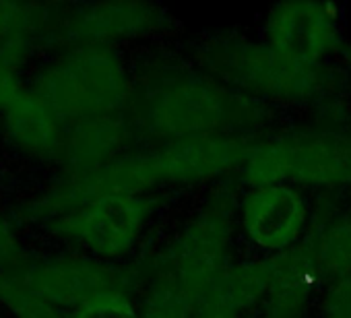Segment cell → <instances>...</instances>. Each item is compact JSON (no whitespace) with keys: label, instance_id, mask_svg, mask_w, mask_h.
<instances>
[{"label":"cell","instance_id":"cell-1","mask_svg":"<svg viewBox=\"0 0 351 318\" xmlns=\"http://www.w3.org/2000/svg\"><path fill=\"white\" fill-rule=\"evenodd\" d=\"M256 103L226 85L199 75L161 79L145 95L143 120L169 140L228 134L226 130L256 118Z\"/></svg>","mask_w":351,"mask_h":318},{"label":"cell","instance_id":"cell-2","mask_svg":"<svg viewBox=\"0 0 351 318\" xmlns=\"http://www.w3.org/2000/svg\"><path fill=\"white\" fill-rule=\"evenodd\" d=\"M60 116L64 126L120 114L130 99L122 60L108 48H75L42 69L29 87Z\"/></svg>","mask_w":351,"mask_h":318},{"label":"cell","instance_id":"cell-3","mask_svg":"<svg viewBox=\"0 0 351 318\" xmlns=\"http://www.w3.org/2000/svg\"><path fill=\"white\" fill-rule=\"evenodd\" d=\"M201 60L221 81L277 99H304L320 85L316 66L298 64L269 44L217 38L203 46Z\"/></svg>","mask_w":351,"mask_h":318},{"label":"cell","instance_id":"cell-4","mask_svg":"<svg viewBox=\"0 0 351 318\" xmlns=\"http://www.w3.org/2000/svg\"><path fill=\"white\" fill-rule=\"evenodd\" d=\"M244 178L261 188L283 182L337 184L351 178V143L337 136H287L252 147Z\"/></svg>","mask_w":351,"mask_h":318},{"label":"cell","instance_id":"cell-5","mask_svg":"<svg viewBox=\"0 0 351 318\" xmlns=\"http://www.w3.org/2000/svg\"><path fill=\"white\" fill-rule=\"evenodd\" d=\"M149 213L151 203L143 195H110L46 225L60 238L81 244L99 256L114 258L134 246Z\"/></svg>","mask_w":351,"mask_h":318},{"label":"cell","instance_id":"cell-6","mask_svg":"<svg viewBox=\"0 0 351 318\" xmlns=\"http://www.w3.org/2000/svg\"><path fill=\"white\" fill-rule=\"evenodd\" d=\"M167 13L149 3H93L60 7L48 38L75 48H95L114 40L134 38L163 27Z\"/></svg>","mask_w":351,"mask_h":318},{"label":"cell","instance_id":"cell-7","mask_svg":"<svg viewBox=\"0 0 351 318\" xmlns=\"http://www.w3.org/2000/svg\"><path fill=\"white\" fill-rule=\"evenodd\" d=\"M230 234L232 203L230 197H217L186 228L163 269L178 277L203 302L213 281L226 269Z\"/></svg>","mask_w":351,"mask_h":318},{"label":"cell","instance_id":"cell-8","mask_svg":"<svg viewBox=\"0 0 351 318\" xmlns=\"http://www.w3.org/2000/svg\"><path fill=\"white\" fill-rule=\"evenodd\" d=\"M25 283L54 308H79L104 291H124L128 277L124 271L83 256H52L27 262L17 271Z\"/></svg>","mask_w":351,"mask_h":318},{"label":"cell","instance_id":"cell-9","mask_svg":"<svg viewBox=\"0 0 351 318\" xmlns=\"http://www.w3.org/2000/svg\"><path fill=\"white\" fill-rule=\"evenodd\" d=\"M269 46L285 58L318 66L339 38L337 21L326 5L316 3H285L279 5L267 21Z\"/></svg>","mask_w":351,"mask_h":318},{"label":"cell","instance_id":"cell-10","mask_svg":"<svg viewBox=\"0 0 351 318\" xmlns=\"http://www.w3.org/2000/svg\"><path fill=\"white\" fill-rule=\"evenodd\" d=\"M248 238L267 250H285L295 244L306 223V205L287 184L261 186L248 195L242 209Z\"/></svg>","mask_w":351,"mask_h":318},{"label":"cell","instance_id":"cell-11","mask_svg":"<svg viewBox=\"0 0 351 318\" xmlns=\"http://www.w3.org/2000/svg\"><path fill=\"white\" fill-rule=\"evenodd\" d=\"M3 130L9 140L29 157L56 159V162L66 134L60 116L29 87L3 114Z\"/></svg>","mask_w":351,"mask_h":318},{"label":"cell","instance_id":"cell-12","mask_svg":"<svg viewBox=\"0 0 351 318\" xmlns=\"http://www.w3.org/2000/svg\"><path fill=\"white\" fill-rule=\"evenodd\" d=\"M128 126L120 114L95 116L66 126L58 162L64 174H85L97 170L116 157L124 147Z\"/></svg>","mask_w":351,"mask_h":318},{"label":"cell","instance_id":"cell-13","mask_svg":"<svg viewBox=\"0 0 351 318\" xmlns=\"http://www.w3.org/2000/svg\"><path fill=\"white\" fill-rule=\"evenodd\" d=\"M285 254L273 256L261 262H244L234 269H223L209 287L203 306H213L238 314L252 306L263 295H271L273 289L285 279Z\"/></svg>","mask_w":351,"mask_h":318},{"label":"cell","instance_id":"cell-14","mask_svg":"<svg viewBox=\"0 0 351 318\" xmlns=\"http://www.w3.org/2000/svg\"><path fill=\"white\" fill-rule=\"evenodd\" d=\"M50 5L0 3V66L19 71L40 38H46L54 15Z\"/></svg>","mask_w":351,"mask_h":318},{"label":"cell","instance_id":"cell-15","mask_svg":"<svg viewBox=\"0 0 351 318\" xmlns=\"http://www.w3.org/2000/svg\"><path fill=\"white\" fill-rule=\"evenodd\" d=\"M203 302L167 269L155 279L141 318H193Z\"/></svg>","mask_w":351,"mask_h":318},{"label":"cell","instance_id":"cell-16","mask_svg":"<svg viewBox=\"0 0 351 318\" xmlns=\"http://www.w3.org/2000/svg\"><path fill=\"white\" fill-rule=\"evenodd\" d=\"M312 273L316 277L345 279L351 275V219L335 223L310 242Z\"/></svg>","mask_w":351,"mask_h":318},{"label":"cell","instance_id":"cell-17","mask_svg":"<svg viewBox=\"0 0 351 318\" xmlns=\"http://www.w3.org/2000/svg\"><path fill=\"white\" fill-rule=\"evenodd\" d=\"M0 304L15 318H64L58 308L40 297L17 271L0 269Z\"/></svg>","mask_w":351,"mask_h":318},{"label":"cell","instance_id":"cell-18","mask_svg":"<svg viewBox=\"0 0 351 318\" xmlns=\"http://www.w3.org/2000/svg\"><path fill=\"white\" fill-rule=\"evenodd\" d=\"M73 318H141L126 291H104L73 310Z\"/></svg>","mask_w":351,"mask_h":318},{"label":"cell","instance_id":"cell-19","mask_svg":"<svg viewBox=\"0 0 351 318\" xmlns=\"http://www.w3.org/2000/svg\"><path fill=\"white\" fill-rule=\"evenodd\" d=\"M306 285L308 283H283L279 285L267 304L263 318H300L306 304Z\"/></svg>","mask_w":351,"mask_h":318},{"label":"cell","instance_id":"cell-20","mask_svg":"<svg viewBox=\"0 0 351 318\" xmlns=\"http://www.w3.org/2000/svg\"><path fill=\"white\" fill-rule=\"evenodd\" d=\"M29 262L23 246L19 244L11 223L0 213V269L3 271H21Z\"/></svg>","mask_w":351,"mask_h":318},{"label":"cell","instance_id":"cell-21","mask_svg":"<svg viewBox=\"0 0 351 318\" xmlns=\"http://www.w3.org/2000/svg\"><path fill=\"white\" fill-rule=\"evenodd\" d=\"M328 314L335 318H351V275L339 279L326 299Z\"/></svg>","mask_w":351,"mask_h":318},{"label":"cell","instance_id":"cell-22","mask_svg":"<svg viewBox=\"0 0 351 318\" xmlns=\"http://www.w3.org/2000/svg\"><path fill=\"white\" fill-rule=\"evenodd\" d=\"M27 87L21 83L19 75L15 71L0 66V114H5L7 108L25 91Z\"/></svg>","mask_w":351,"mask_h":318},{"label":"cell","instance_id":"cell-23","mask_svg":"<svg viewBox=\"0 0 351 318\" xmlns=\"http://www.w3.org/2000/svg\"><path fill=\"white\" fill-rule=\"evenodd\" d=\"M197 318H238V314H232L228 310H219L213 306H201Z\"/></svg>","mask_w":351,"mask_h":318},{"label":"cell","instance_id":"cell-24","mask_svg":"<svg viewBox=\"0 0 351 318\" xmlns=\"http://www.w3.org/2000/svg\"><path fill=\"white\" fill-rule=\"evenodd\" d=\"M328 318H335V316H328Z\"/></svg>","mask_w":351,"mask_h":318},{"label":"cell","instance_id":"cell-25","mask_svg":"<svg viewBox=\"0 0 351 318\" xmlns=\"http://www.w3.org/2000/svg\"><path fill=\"white\" fill-rule=\"evenodd\" d=\"M349 184H351V178H349Z\"/></svg>","mask_w":351,"mask_h":318}]
</instances>
